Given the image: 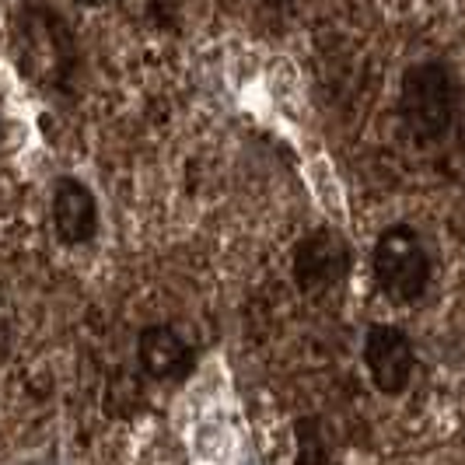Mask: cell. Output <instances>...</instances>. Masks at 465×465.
Returning a JSON list of instances; mask_svg holds the SVG:
<instances>
[{
  "label": "cell",
  "mask_w": 465,
  "mask_h": 465,
  "mask_svg": "<svg viewBox=\"0 0 465 465\" xmlns=\"http://www.w3.org/2000/svg\"><path fill=\"white\" fill-rule=\"evenodd\" d=\"M399 113L417 143H438L451 134L459 113V84L441 60H423L402 74Z\"/></svg>",
  "instance_id": "6da1fadb"
},
{
  "label": "cell",
  "mask_w": 465,
  "mask_h": 465,
  "mask_svg": "<svg viewBox=\"0 0 465 465\" xmlns=\"http://www.w3.org/2000/svg\"><path fill=\"white\" fill-rule=\"evenodd\" d=\"M18 56L25 74L49 92H67L77 74L74 32L60 15L43 7H28L18 18Z\"/></svg>",
  "instance_id": "7a4b0ae2"
},
{
  "label": "cell",
  "mask_w": 465,
  "mask_h": 465,
  "mask_svg": "<svg viewBox=\"0 0 465 465\" xmlns=\"http://www.w3.org/2000/svg\"><path fill=\"white\" fill-rule=\"evenodd\" d=\"M371 270L378 291L396 304L420 302L430 283V256H427L420 234L406 224H392L378 234Z\"/></svg>",
  "instance_id": "3957f363"
},
{
  "label": "cell",
  "mask_w": 465,
  "mask_h": 465,
  "mask_svg": "<svg viewBox=\"0 0 465 465\" xmlns=\"http://www.w3.org/2000/svg\"><path fill=\"white\" fill-rule=\"evenodd\" d=\"M350 273V245L336 228L304 234L294 249V283L308 298H326Z\"/></svg>",
  "instance_id": "277c9868"
},
{
  "label": "cell",
  "mask_w": 465,
  "mask_h": 465,
  "mask_svg": "<svg viewBox=\"0 0 465 465\" xmlns=\"http://www.w3.org/2000/svg\"><path fill=\"white\" fill-rule=\"evenodd\" d=\"M364 364L371 374L374 389L385 392V396H402L410 389V378H413V364H417V353L410 336L399 326L389 322H374L364 336Z\"/></svg>",
  "instance_id": "5b68a950"
},
{
  "label": "cell",
  "mask_w": 465,
  "mask_h": 465,
  "mask_svg": "<svg viewBox=\"0 0 465 465\" xmlns=\"http://www.w3.org/2000/svg\"><path fill=\"white\" fill-rule=\"evenodd\" d=\"M137 357L140 368L151 374L154 381H186L193 368H196V357L189 343H183V336L168 326H143L137 336Z\"/></svg>",
  "instance_id": "8992f818"
},
{
  "label": "cell",
  "mask_w": 465,
  "mask_h": 465,
  "mask_svg": "<svg viewBox=\"0 0 465 465\" xmlns=\"http://www.w3.org/2000/svg\"><path fill=\"white\" fill-rule=\"evenodd\" d=\"M53 228L64 245H88L98 234V200L81 179H60L53 189Z\"/></svg>",
  "instance_id": "52a82bcc"
},
{
  "label": "cell",
  "mask_w": 465,
  "mask_h": 465,
  "mask_svg": "<svg viewBox=\"0 0 465 465\" xmlns=\"http://www.w3.org/2000/svg\"><path fill=\"white\" fill-rule=\"evenodd\" d=\"M294 441H298L294 465H340V441L329 420L302 417L294 423Z\"/></svg>",
  "instance_id": "ba28073f"
},
{
  "label": "cell",
  "mask_w": 465,
  "mask_h": 465,
  "mask_svg": "<svg viewBox=\"0 0 465 465\" xmlns=\"http://www.w3.org/2000/svg\"><path fill=\"white\" fill-rule=\"evenodd\" d=\"M11 347V329H7V315H4V308H0V357L7 353Z\"/></svg>",
  "instance_id": "9c48e42d"
},
{
  "label": "cell",
  "mask_w": 465,
  "mask_h": 465,
  "mask_svg": "<svg viewBox=\"0 0 465 465\" xmlns=\"http://www.w3.org/2000/svg\"><path fill=\"white\" fill-rule=\"evenodd\" d=\"M77 4H84V7H105V4H113V0H77Z\"/></svg>",
  "instance_id": "30bf717a"
},
{
  "label": "cell",
  "mask_w": 465,
  "mask_h": 465,
  "mask_svg": "<svg viewBox=\"0 0 465 465\" xmlns=\"http://www.w3.org/2000/svg\"><path fill=\"white\" fill-rule=\"evenodd\" d=\"M262 4H266V7H283L287 0H262Z\"/></svg>",
  "instance_id": "8fae6325"
},
{
  "label": "cell",
  "mask_w": 465,
  "mask_h": 465,
  "mask_svg": "<svg viewBox=\"0 0 465 465\" xmlns=\"http://www.w3.org/2000/svg\"><path fill=\"white\" fill-rule=\"evenodd\" d=\"M462 151H465V130H462Z\"/></svg>",
  "instance_id": "7c38bea8"
}]
</instances>
